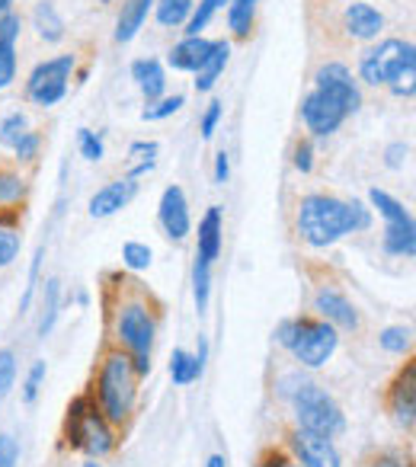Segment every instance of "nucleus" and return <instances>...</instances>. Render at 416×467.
I'll return each mask as SVG.
<instances>
[{"mask_svg":"<svg viewBox=\"0 0 416 467\" xmlns=\"http://www.w3.org/2000/svg\"><path fill=\"white\" fill-rule=\"evenodd\" d=\"M362 106V93L352 80L349 67L339 61H327L314 74V90L301 103V122L314 138H327Z\"/></svg>","mask_w":416,"mask_h":467,"instance_id":"nucleus-1","label":"nucleus"},{"mask_svg":"<svg viewBox=\"0 0 416 467\" xmlns=\"http://www.w3.org/2000/svg\"><path fill=\"white\" fill-rule=\"evenodd\" d=\"M298 234L307 247H330L343 241L346 234H362L371 227V208H365L359 199L346 202L337 195L311 192L298 202Z\"/></svg>","mask_w":416,"mask_h":467,"instance_id":"nucleus-2","label":"nucleus"},{"mask_svg":"<svg viewBox=\"0 0 416 467\" xmlns=\"http://www.w3.org/2000/svg\"><path fill=\"white\" fill-rule=\"evenodd\" d=\"M138 381L141 378L131 368V358L125 349H106L99 358L97 378H93V390L90 397L97 400L99 413L106 416L112 429L116 426H129L131 416H135V403H138Z\"/></svg>","mask_w":416,"mask_h":467,"instance_id":"nucleus-3","label":"nucleus"},{"mask_svg":"<svg viewBox=\"0 0 416 467\" xmlns=\"http://www.w3.org/2000/svg\"><path fill=\"white\" fill-rule=\"evenodd\" d=\"M416 48L413 42L384 39L375 48H365L359 58V78L369 87H390L394 97H413Z\"/></svg>","mask_w":416,"mask_h":467,"instance_id":"nucleus-4","label":"nucleus"},{"mask_svg":"<svg viewBox=\"0 0 416 467\" xmlns=\"http://www.w3.org/2000/svg\"><path fill=\"white\" fill-rule=\"evenodd\" d=\"M61 439L71 451H84L90 461H99L106 454L116 451V429L106 422L99 413L97 400L87 394H78L65 410V422H61Z\"/></svg>","mask_w":416,"mask_h":467,"instance_id":"nucleus-5","label":"nucleus"},{"mask_svg":"<svg viewBox=\"0 0 416 467\" xmlns=\"http://www.w3.org/2000/svg\"><path fill=\"white\" fill-rule=\"evenodd\" d=\"M112 330H116L119 349L129 352L135 375L148 378L151 352H154V339H157V317L148 307V301H144L141 295L119 301L116 314H112Z\"/></svg>","mask_w":416,"mask_h":467,"instance_id":"nucleus-6","label":"nucleus"},{"mask_svg":"<svg viewBox=\"0 0 416 467\" xmlns=\"http://www.w3.org/2000/svg\"><path fill=\"white\" fill-rule=\"evenodd\" d=\"M276 343L305 368H324L339 349V330L320 317H288L276 327Z\"/></svg>","mask_w":416,"mask_h":467,"instance_id":"nucleus-7","label":"nucleus"},{"mask_svg":"<svg viewBox=\"0 0 416 467\" xmlns=\"http://www.w3.org/2000/svg\"><path fill=\"white\" fill-rule=\"evenodd\" d=\"M288 403H292L301 429H311V432H320L327 439H337V435L346 432V413L320 384L298 381L288 394Z\"/></svg>","mask_w":416,"mask_h":467,"instance_id":"nucleus-8","label":"nucleus"},{"mask_svg":"<svg viewBox=\"0 0 416 467\" xmlns=\"http://www.w3.org/2000/svg\"><path fill=\"white\" fill-rule=\"evenodd\" d=\"M369 202H371V208H378V214L384 218V237H381L384 254L400 256V260H413L416 256L413 214H410L407 208L394 199V195L384 192V189H371Z\"/></svg>","mask_w":416,"mask_h":467,"instance_id":"nucleus-9","label":"nucleus"},{"mask_svg":"<svg viewBox=\"0 0 416 467\" xmlns=\"http://www.w3.org/2000/svg\"><path fill=\"white\" fill-rule=\"evenodd\" d=\"M74 67H78V58H74V55H55V58L36 65L26 80L29 103L42 106V109L61 103V99L68 97V87H71Z\"/></svg>","mask_w":416,"mask_h":467,"instance_id":"nucleus-10","label":"nucleus"},{"mask_svg":"<svg viewBox=\"0 0 416 467\" xmlns=\"http://www.w3.org/2000/svg\"><path fill=\"white\" fill-rule=\"evenodd\" d=\"M384 407L394 416V422L403 432L413 435L416 429V362L407 358L400 365V371L394 375V381L388 384V394H384Z\"/></svg>","mask_w":416,"mask_h":467,"instance_id":"nucleus-11","label":"nucleus"},{"mask_svg":"<svg viewBox=\"0 0 416 467\" xmlns=\"http://www.w3.org/2000/svg\"><path fill=\"white\" fill-rule=\"evenodd\" d=\"M286 441H288L292 458L298 461L301 467H343V458H339L337 445H333V439H327V435L295 426Z\"/></svg>","mask_w":416,"mask_h":467,"instance_id":"nucleus-12","label":"nucleus"},{"mask_svg":"<svg viewBox=\"0 0 416 467\" xmlns=\"http://www.w3.org/2000/svg\"><path fill=\"white\" fill-rule=\"evenodd\" d=\"M314 311H317V317H320V320L333 324L337 330L356 333L359 327H362L356 305H352V301L346 298L343 292H337V288H330V285L317 288V295H314Z\"/></svg>","mask_w":416,"mask_h":467,"instance_id":"nucleus-13","label":"nucleus"},{"mask_svg":"<svg viewBox=\"0 0 416 467\" xmlns=\"http://www.w3.org/2000/svg\"><path fill=\"white\" fill-rule=\"evenodd\" d=\"M157 221H161L163 234L170 241H186L192 231V218H189V202L180 186H167L157 205Z\"/></svg>","mask_w":416,"mask_h":467,"instance_id":"nucleus-14","label":"nucleus"},{"mask_svg":"<svg viewBox=\"0 0 416 467\" xmlns=\"http://www.w3.org/2000/svg\"><path fill=\"white\" fill-rule=\"evenodd\" d=\"M135 192H138V182L129 180V176H122V180H112V182H106L103 189H97V192L90 195V205H87V212H90V218H112V214L122 212V208L135 199Z\"/></svg>","mask_w":416,"mask_h":467,"instance_id":"nucleus-15","label":"nucleus"},{"mask_svg":"<svg viewBox=\"0 0 416 467\" xmlns=\"http://www.w3.org/2000/svg\"><path fill=\"white\" fill-rule=\"evenodd\" d=\"M224 244V214L218 205H212L199 221V244H195V256L215 266V260L222 256Z\"/></svg>","mask_w":416,"mask_h":467,"instance_id":"nucleus-16","label":"nucleus"},{"mask_svg":"<svg viewBox=\"0 0 416 467\" xmlns=\"http://www.w3.org/2000/svg\"><path fill=\"white\" fill-rule=\"evenodd\" d=\"M343 23H346V33L352 36V39L359 42H371L381 36L384 29V16L378 14L371 4H365V0H352L349 7H346L343 14Z\"/></svg>","mask_w":416,"mask_h":467,"instance_id":"nucleus-17","label":"nucleus"},{"mask_svg":"<svg viewBox=\"0 0 416 467\" xmlns=\"http://www.w3.org/2000/svg\"><path fill=\"white\" fill-rule=\"evenodd\" d=\"M205 358H208V339L205 337H199V349L195 352L173 349V356H170V378H173V384L186 388V384L199 381L202 371H205Z\"/></svg>","mask_w":416,"mask_h":467,"instance_id":"nucleus-18","label":"nucleus"},{"mask_svg":"<svg viewBox=\"0 0 416 467\" xmlns=\"http://www.w3.org/2000/svg\"><path fill=\"white\" fill-rule=\"evenodd\" d=\"M131 80L138 84V90H141V97L148 103H154V99H161L167 93V71H163V65L157 58L131 61Z\"/></svg>","mask_w":416,"mask_h":467,"instance_id":"nucleus-19","label":"nucleus"},{"mask_svg":"<svg viewBox=\"0 0 416 467\" xmlns=\"http://www.w3.org/2000/svg\"><path fill=\"white\" fill-rule=\"evenodd\" d=\"M208 52H212V42L202 39V36H186L182 42H176L173 48H170L167 61L173 71H186V74H195L202 67V61L208 58Z\"/></svg>","mask_w":416,"mask_h":467,"instance_id":"nucleus-20","label":"nucleus"},{"mask_svg":"<svg viewBox=\"0 0 416 467\" xmlns=\"http://www.w3.org/2000/svg\"><path fill=\"white\" fill-rule=\"evenodd\" d=\"M228 58H231V42L228 39H215L212 42V52H208V58L202 61V67L195 71V90L199 93H208L212 87L218 84V78L224 74V67H228Z\"/></svg>","mask_w":416,"mask_h":467,"instance_id":"nucleus-21","label":"nucleus"},{"mask_svg":"<svg viewBox=\"0 0 416 467\" xmlns=\"http://www.w3.org/2000/svg\"><path fill=\"white\" fill-rule=\"evenodd\" d=\"M154 4L157 0H129V4H122V14H119V20H116L119 46H125V42H131L141 33V26L148 23V14L154 10Z\"/></svg>","mask_w":416,"mask_h":467,"instance_id":"nucleus-22","label":"nucleus"},{"mask_svg":"<svg viewBox=\"0 0 416 467\" xmlns=\"http://www.w3.org/2000/svg\"><path fill=\"white\" fill-rule=\"evenodd\" d=\"M33 26H36V33H39V39L48 42V46L65 39V20H61L58 7H55L52 0H39V4H36Z\"/></svg>","mask_w":416,"mask_h":467,"instance_id":"nucleus-23","label":"nucleus"},{"mask_svg":"<svg viewBox=\"0 0 416 467\" xmlns=\"http://www.w3.org/2000/svg\"><path fill=\"white\" fill-rule=\"evenodd\" d=\"M42 314H39V337L46 339L55 330V320H58V301H61V282L48 279L42 282Z\"/></svg>","mask_w":416,"mask_h":467,"instance_id":"nucleus-24","label":"nucleus"},{"mask_svg":"<svg viewBox=\"0 0 416 467\" xmlns=\"http://www.w3.org/2000/svg\"><path fill=\"white\" fill-rule=\"evenodd\" d=\"M256 23V0H231L228 4V29L237 39H247Z\"/></svg>","mask_w":416,"mask_h":467,"instance_id":"nucleus-25","label":"nucleus"},{"mask_svg":"<svg viewBox=\"0 0 416 467\" xmlns=\"http://www.w3.org/2000/svg\"><path fill=\"white\" fill-rule=\"evenodd\" d=\"M192 0H157L154 4V14L161 26H186L189 14H192Z\"/></svg>","mask_w":416,"mask_h":467,"instance_id":"nucleus-26","label":"nucleus"},{"mask_svg":"<svg viewBox=\"0 0 416 467\" xmlns=\"http://www.w3.org/2000/svg\"><path fill=\"white\" fill-rule=\"evenodd\" d=\"M192 298H195V311L205 314L208 298H212V263L199 260V256L192 263Z\"/></svg>","mask_w":416,"mask_h":467,"instance_id":"nucleus-27","label":"nucleus"},{"mask_svg":"<svg viewBox=\"0 0 416 467\" xmlns=\"http://www.w3.org/2000/svg\"><path fill=\"white\" fill-rule=\"evenodd\" d=\"M157 150H161V144L157 141H135L129 148V157L135 161V167L129 170V180H138V176H144V173H151L154 170V163H157Z\"/></svg>","mask_w":416,"mask_h":467,"instance_id":"nucleus-28","label":"nucleus"},{"mask_svg":"<svg viewBox=\"0 0 416 467\" xmlns=\"http://www.w3.org/2000/svg\"><path fill=\"white\" fill-rule=\"evenodd\" d=\"M378 346L390 356H410L413 349V330L410 327H384L381 337H378Z\"/></svg>","mask_w":416,"mask_h":467,"instance_id":"nucleus-29","label":"nucleus"},{"mask_svg":"<svg viewBox=\"0 0 416 467\" xmlns=\"http://www.w3.org/2000/svg\"><path fill=\"white\" fill-rule=\"evenodd\" d=\"M224 4H231V0H199V7H192V14H189V20H186V36H202V29L212 23V16H215Z\"/></svg>","mask_w":416,"mask_h":467,"instance_id":"nucleus-30","label":"nucleus"},{"mask_svg":"<svg viewBox=\"0 0 416 467\" xmlns=\"http://www.w3.org/2000/svg\"><path fill=\"white\" fill-rule=\"evenodd\" d=\"M29 131V119L23 112H10L0 119V148H14L23 135Z\"/></svg>","mask_w":416,"mask_h":467,"instance_id":"nucleus-31","label":"nucleus"},{"mask_svg":"<svg viewBox=\"0 0 416 467\" xmlns=\"http://www.w3.org/2000/svg\"><path fill=\"white\" fill-rule=\"evenodd\" d=\"M26 195V180L14 170H0V205H16Z\"/></svg>","mask_w":416,"mask_h":467,"instance_id":"nucleus-32","label":"nucleus"},{"mask_svg":"<svg viewBox=\"0 0 416 467\" xmlns=\"http://www.w3.org/2000/svg\"><path fill=\"white\" fill-rule=\"evenodd\" d=\"M182 106H186V97H182V93H173V97H161V99H154V103H148V109L141 112V119H144V122H161V119L180 112Z\"/></svg>","mask_w":416,"mask_h":467,"instance_id":"nucleus-33","label":"nucleus"},{"mask_svg":"<svg viewBox=\"0 0 416 467\" xmlns=\"http://www.w3.org/2000/svg\"><path fill=\"white\" fill-rule=\"evenodd\" d=\"M151 260H154V254H151L148 244L129 241L122 247V263H125V269H131V273H144V269L151 266Z\"/></svg>","mask_w":416,"mask_h":467,"instance_id":"nucleus-34","label":"nucleus"},{"mask_svg":"<svg viewBox=\"0 0 416 467\" xmlns=\"http://www.w3.org/2000/svg\"><path fill=\"white\" fill-rule=\"evenodd\" d=\"M20 247H23L20 231H16V227H4V224H0V269H7L10 263L20 256Z\"/></svg>","mask_w":416,"mask_h":467,"instance_id":"nucleus-35","label":"nucleus"},{"mask_svg":"<svg viewBox=\"0 0 416 467\" xmlns=\"http://www.w3.org/2000/svg\"><path fill=\"white\" fill-rule=\"evenodd\" d=\"M16 371H20V365H16V352L14 349H0V403H4V397L14 390Z\"/></svg>","mask_w":416,"mask_h":467,"instance_id":"nucleus-36","label":"nucleus"},{"mask_svg":"<svg viewBox=\"0 0 416 467\" xmlns=\"http://www.w3.org/2000/svg\"><path fill=\"white\" fill-rule=\"evenodd\" d=\"M78 144H80V157H84V161H90V163H99V161H103L106 148H103V138H99L97 131L80 129V131H78Z\"/></svg>","mask_w":416,"mask_h":467,"instance_id":"nucleus-37","label":"nucleus"},{"mask_svg":"<svg viewBox=\"0 0 416 467\" xmlns=\"http://www.w3.org/2000/svg\"><path fill=\"white\" fill-rule=\"evenodd\" d=\"M365 467H413V458L397 451V448H381V451H375L365 461Z\"/></svg>","mask_w":416,"mask_h":467,"instance_id":"nucleus-38","label":"nucleus"},{"mask_svg":"<svg viewBox=\"0 0 416 467\" xmlns=\"http://www.w3.org/2000/svg\"><path fill=\"white\" fill-rule=\"evenodd\" d=\"M16 80V46L0 42V90H7Z\"/></svg>","mask_w":416,"mask_h":467,"instance_id":"nucleus-39","label":"nucleus"},{"mask_svg":"<svg viewBox=\"0 0 416 467\" xmlns=\"http://www.w3.org/2000/svg\"><path fill=\"white\" fill-rule=\"evenodd\" d=\"M42 381H46V358H36L26 375V384H23V400L36 403V397H39V390H42Z\"/></svg>","mask_w":416,"mask_h":467,"instance_id":"nucleus-40","label":"nucleus"},{"mask_svg":"<svg viewBox=\"0 0 416 467\" xmlns=\"http://www.w3.org/2000/svg\"><path fill=\"white\" fill-rule=\"evenodd\" d=\"M39 148H42L39 131H26V135L14 144V154H16V161H20V163H33L36 157H39Z\"/></svg>","mask_w":416,"mask_h":467,"instance_id":"nucleus-41","label":"nucleus"},{"mask_svg":"<svg viewBox=\"0 0 416 467\" xmlns=\"http://www.w3.org/2000/svg\"><path fill=\"white\" fill-rule=\"evenodd\" d=\"M42 256H46V247L36 250L33 269H29V285H26V292H23V298H20V314H26V311H29V305H33V298H36V285H39V266H42Z\"/></svg>","mask_w":416,"mask_h":467,"instance_id":"nucleus-42","label":"nucleus"},{"mask_svg":"<svg viewBox=\"0 0 416 467\" xmlns=\"http://www.w3.org/2000/svg\"><path fill=\"white\" fill-rule=\"evenodd\" d=\"M256 467H301V464L286 448H266V451L260 454V461H256Z\"/></svg>","mask_w":416,"mask_h":467,"instance_id":"nucleus-43","label":"nucleus"},{"mask_svg":"<svg viewBox=\"0 0 416 467\" xmlns=\"http://www.w3.org/2000/svg\"><path fill=\"white\" fill-rule=\"evenodd\" d=\"M20 33H23V20L14 14V10L0 16V42H7V46H16Z\"/></svg>","mask_w":416,"mask_h":467,"instance_id":"nucleus-44","label":"nucleus"},{"mask_svg":"<svg viewBox=\"0 0 416 467\" xmlns=\"http://www.w3.org/2000/svg\"><path fill=\"white\" fill-rule=\"evenodd\" d=\"M20 461V441L10 432H0V467H16Z\"/></svg>","mask_w":416,"mask_h":467,"instance_id":"nucleus-45","label":"nucleus"},{"mask_svg":"<svg viewBox=\"0 0 416 467\" xmlns=\"http://www.w3.org/2000/svg\"><path fill=\"white\" fill-rule=\"evenodd\" d=\"M222 112H224V106L218 103V99H212V103H208L205 116H202V138H205V141L218 131V122H222Z\"/></svg>","mask_w":416,"mask_h":467,"instance_id":"nucleus-46","label":"nucleus"},{"mask_svg":"<svg viewBox=\"0 0 416 467\" xmlns=\"http://www.w3.org/2000/svg\"><path fill=\"white\" fill-rule=\"evenodd\" d=\"M292 163H295V170H301V173H311V170H314V144L311 141H298V144H295Z\"/></svg>","mask_w":416,"mask_h":467,"instance_id":"nucleus-47","label":"nucleus"},{"mask_svg":"<svg viewBox=\"0 0 416 467\" xmlns=\"http://www.w3.org/2000/svg\"><path fill=\"white\" fill-rule=\"evenodd\" d=\"M407 157H410V144H403V141L388 144V150H384V163H388L390 170H400L403 163H407Z\"/></svg>","mask_w":416,"mask_h":467,"instance_id":"nucleus-48","label":"nucleus"},{"mask_svg":"<svg viewBox=\"0 0 416 467\" xmlns=\"http://www.w3.org/2000/svg\"><path fill=\"white\" fill-rule=\"evenodd\" d=\"M228 176H231V161H228V154H224V150H218V154H215V182H218V186H224V182H228Z\"/></svg>","mask_w":416,"mask_h":467,"instance_id":"nucleus-49","label":"nucleus"},{"mask_svg":"<svg viewBox=\"0 0 416 467\" xmlns=\"http://www.w3.org/2000/svg\"><path fill=\"white\" fill-rule=\"evenodd\" d=\"M208 467H228V461H224V454H212V458H208Z\"/></svg>","mask_w":416,"mask_h":467,"instance_id":"nucleus-50","label":"nucleus"},{"mask_svg":"<svg viewBox=\"0 0 416 467\" xmlns=\"http://www.w3.org/2000/svg\"><path fill=\"white\" fill-rule=\"evenodd\" d=\"M14 4H16V0H0V16L10 14V10H14Z\"/></svg>","mask_w":416,"mask_h":467,"instance_id":"nucleus-51","label":"nucleus"},{"mask_svg":"<svg viewBox=\"0 0 416 467\" xmlns=\"http://www.w3.org/2000/svg\"><path fill=\"white\" fill-rule=\"evenodd\" d=\"M84 467H103V464H97V461H87V464Z\"/></svg>","mask_w":416,"mask_h":467,"instance_id":"nucleus-52","label":"nucleus"},{"mask_svg":"<svg viewBox=\"0 0 416 467\" xmlns=\"http://www.w3.org/2000/svg\"><path fill=\"white\" fill-rule=\"evenodd\" d=\"M103 4H109V0H103Z\"/></svg>","mask_w":416,"mask_h":467,"instance_id":"nucleus-53","label":"nucleus"}]
</instances>
